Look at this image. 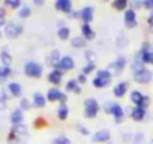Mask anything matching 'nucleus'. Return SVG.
<instances>
[{
	"label": "nucleus",
	"instance_id": "obj_48",
	"mask_svg": "<svg viewBox=\"0 0 153 144\" xmlns=\"http://www.w3.org/2000/svg\"><path fill=\"white\" fill-rule=\"evenodd\" d=\"M147 23H149V26H153V11H150V14L147 17Z\"/></svg>",
	"mask_w": 153,
	"mask_h": 144
},
{
	"label": "nucleus",
	"instance_id": "obj_28",
	"mask_svg": "<svg viewBox=\"0 0 153 144\" xmlns=\"http://www.w3.org/2000/svg\"><path fill=\"white\" fill-rule=\"evenodd\" d=\"M131 102L135 105V107H138L140 104H141V101H143V98H144V95L141 93V92H138V90H132L131 92Z\"/></svg>",
	"mask_w": 153,
	"mask_h": 144
},
{
	"label": "nucleus",
	"instance_id": "obj_26",
	"mask_svg": "<svg viewBox=\"0 0 153 144\" xmlns=\"http://www.w3.org/2000/svg\"><path fill=\"white\" fill-rule=\"evenodd\" d=\"M57 38L60 41H68L71 38V29L68 26H63V27H59L57 29Z\"/></svg>",
	"mask_w": 153,
	"mask_h": 144
},
{
	"label": "nucleus",
	"instance_id": "obj_12",
	"mask_svg": "<svg viewBox=\"0 0 153 144\" xmlns=\"http://www.w3.org/2000/svg\"><path fill=\"white\" fill-rule=\"evenodd\" d=\"M80 30H81V36H83L87 42H89V41H93V39L96 38V33H95V30L92 29L90 24H84V23H81Z\"/></svg>",
	"mask_w": 153,
	"mask_h": 144
},
{
	"label": "nucleus",
	"instance_id": "obj_11",
	"mask_svg": "<svg viewBox=\"0 0 153 144\" xmlns=\"http://www.w3.org/2000/svg\"><path fill=\"white\" fill-rule=\"evenodd\" d=\"M110 138H111V132L108 129H101L92 135L93 143H107V141H110Z\"/></svg>",
	"mask_w": 153,
	"mask_h": 144
},
{
	"label": "nucleus",
	"instance_id": "obj_19",
	"mask_svg": "<svg viewBox=\"0 0 153 144\" xmlns=\"http://www.w3.org/2000/svg\"><path fill=\"white\" fill-rule=\"evenodd\" d=\"M62 93L63 92H60L57 87H53L47 92V101L48 102H59L60 98H62Z\"/></svg>",
	"mask_w": 153,
	"mask_h": 144
},
{
	"label": "nucleus",
	"instance_id": "obj_2",
	"mask_svg": "<svg viewBox=\"0 0 153 144\" xmlns=\"http://www.w3.org/2000/svg\"><path fill=\"white\" fill-rule=\"evenodd\" d=\"M44 74V68L38 62H27L24 65V75L29 78H41Z\"/></svg>",
	"mask_w": 153,
	"mask_h": 144
},
{
	"label": "nucleus",
	"instance_id": "obj_52",
	"mask_svg": "<svg viewBox=\"0 0 153 144\" xmlns=\"http://www.w3.org/2000/svg\"><path fill=\"white\" fill-rule=\"evenodd\" d=\"M51 144H59V143H57V140H56V138H54V140H53V143H51Z\"/></svg>",
	"mask_w": 153,
	"mask_h": 144
},
{
	"label": "nucleus",
	"instance_id": "obj_55",
	"mask_svg": "<svg viewBox=\"0 0 153 144\" xmlns=\"http://www.w3.org/2000/svg\"><path fill=\"white\" fill-rule=\"evenodd\" d=\"M152 66H153V65H152Z\"/></svg>",
	"mask_w": 153,
	"mask_h": 144
},
{
	"label": "nucleus",
	"instance_id": "obj_37",
	"mask_svg": "<svg viewBox=\"0 0 153 144\" xmlns=\"http://www.w3.org/2000/svg\"><path fill=\"white\" fill-rule=\"evenodd\" d=\"M86 60H87V63H95V59H96V54H95V51H92V50H86Z\"/></svg>",
	"mask_w": 153,
	"mask_h": 144
},
{
	"label": "nucleus",
	"instance_id": "obj_13",
	"mask_svg": "<svg viewBox=\"0 0 153 144\" xmlns=\"http://www.w3.org/2000/svg\"><path fill=\"white\" fill-rule=\"evenodd\" d=\"M63 74H65V72H63L62 69H53L50 74H48V81H50L51 84H54V86H59V84L62 83Z\"/></svg>",
	"mask_w": 153,
	"mask_h": 144
},
{
	"label": "nucleus",
	"instance_id": "obj_4",
	"mask_svg": "<svg viewBox=\"0 0 153 144\" xmlns=\"http://www.w3.org/2000/svg\"><path fill=\"white\" fill-rule=\"evenodd\" d=\"M125 68H126V57L125 56H119L113 63H110V66L107 68L110 72H111V75L114 77V75H122L123 74V71H125Z\"/></svg>",
	"mask_w": 153,
	"mask_h": 144
},
{
	"label": "nucleus",
	"instance_id": "obj_27",
	"mask_svg": "<svg viewBox=\"0 0 153 144\" xmlns=\"http://www.w3.org/2000/svg\"><path fill=\"white\" fill-rule=\"evenodd\" d=\"M140 53H141V60H143L144 65H153V48L149 50V51L140 50Z\"/></svg>",
	"mask_w": 153,
	"mask_h": 144
},
{
	"label": "nucleus",
	"instance_id": "obj_34",
	"mask_svg": "<svg viewBox=\"0 0 153 144\" xmlns=\"http://www.w3.org/2000/svg\"><path fill=\"white\" fill-rule=\"evenodd\" d=\"M32 102L29 101V99H26V98H23L21 101H20V110H23V111H29L30 108H32Z\"/></svg>",
	"mask_w": 153,
	"mask_h": 144
},
{
	"label": "nucleus",
	"instance_id": "obj_23",
	"mask_svg": "<svg viewBox=\"0 0 153 144\" xmlns=\"http://www.w3.org/2000/svg\"><path fill=\"white\" fill-rule=\"evenodd\" d=\"M86 44H87V41H86L83 36H72V38H71V45H72V48H76V50L86 48Z\"/></svg>",
	"mask_w": 153,
	"mask_h": 144
},
{
	"label": "nucleus",
	"instance_id": "obj_17",
	"mask_svg": "<svg viewBox=\"0 0 153 144\" xmlns=\"http://www.w3.org/2000/svg\"><path fill=\"white\" fill-rule=\"evenodd\" d=\"M11 123H12V126H15V125H21L23 123V120H24V111L23 110H20V108H17V110H14L12 113H11Z\"/></svg>",
	"mask_w": 153,
	"mask_h": 144
},
{
	"label": "nucleus",
	"instance_id": "obj_15",
	"mask_svg": "<svg viewBox=\"0 0 153 144\" xmlns=\"http://www.w3.org/2000/svg\"><path fill=\"white\" fill-rule=\"evenodd\" d=\"M111 116L114 117V122H116V123H122L123 119H125L123 107L119 105V104H114V105H113V110H111Z\"/></svg>",
	"mask_w": 153,
	"mask_h": 144
},
{
	"label": "nucleus",
	"instance_id": "obj_30",
	"mask_svg": "<svg viewBox=\"0 0 153 144\" xmlns=\"http://www.w3.org/2000/svg\"><path fill=\"white\" fill-rule=\"evenodd\" d=\"M30 15H32V9H30L29 6H21V8L18 9V17H20V18L24 20V18H29Z\"/></svg>",
	"mask_w": 153,
	"mask_h": 144
},
{
	"label": "nucleus",
	"instance_id": "obj_16",
	"mask_svg": "<svg viewBox=\"0 0 153 144\" xmlns=\"http://www.w3.org/2000/svg\"><path fill=\"white\" fill-rule=\"evenodd\" d=\"M146 113H147V110H144V108H141V107H134V108L131 110V117H132V120H135V122H143V120L146 119Z\"/></svg>",
	"mask_w": 153,
	"mask_h": 144
},
{
	"label": "nucleus",
	"instance_id": "obj_47",
	"mask_svg": "<svg viewBox=\"0 0 153 144\" xmlns=\"http://www.w3.org/2000/svg\"><path fill=\"white\" fill-rule=\"evenodd\" d=\"M78 131H80V134H83V135H89V134H90L89 129H87L86 126H83V125H78Z\"/></svg>",
	"mask_w": 153,
	"mask_h": 144
},
{
	"label": "nucleus",
	"instance_id": "obj_6",
	"mask_svg": "<svg viewBox=\"0 0 153 144\" xmlns=\"http://www.w3.org/2000/svg\"><path fill=\"white\" fill-rule=\"evenodd\" d=\"M123 21H125V27L126 29H135L138 26V20H137V12L131 8H128L123 14Z\"/></svg>",
	"mask_w": 153,
	"mask_h": 144
},
{
	"label": "nucleus",
	"instance_id": "obj_35",
	"mask_svg": "<svg viewBox=\"0 0 153 144\" xmlns=\"http://www.w3.org/2000/svg\"><path fill=\"white\" fill-rule=\"evenodd\" d=\"M12 131H14L17 135H24V134L27 132V128L21 123V125H15V126H12Z\"/></svg>",
	"mask_w": 153,
	"mask_h": 144
},
{
	"label": "nucleus",
	"instance_id": "obj_5",
	"mask_svg": "<svg viewBox=\"0 0 153 144\" xmlns=\"http://www.w3.org/2000/svg\"><path fill=\"white\" fill-rule=\"evenodd\" d=\"M24 32V27L21 24H17V23H6L5 26V35L9 38V39H15L18 36H21V33Z\"/></svg>",
	"mask_w": 153,
	"mask_h": 144
},
{
	"label": "nucleus",
	"instance_id": "obj_38",
	"mask_svg": "<svg viewBox=\"0 0 153 144\" xmlns=\"http://www.w3.org/2000/svg\"><path fill=\"white\" fill-rule=\"evenodd\" d=\"M9 96H6L5 92H0V110H6V99Z\"/></svg>",
	"mask_w": 153,
	"mask_h": 144
},
{
	"label": "nucleus",
	"instance_id": "obj_18",
	"mask_svg": "<svg viewBox=\"0 0 153 144\" xmlns=\"http://www.w3.org/2000/svg\"><path fill=\"white\" fill-rule=\"evenodd\" d=\"M33 107L35 108H44L45 104H47V96H44L41 92H36L33 93V101H32Z\"/></svg>",
	"mask_w": 153,
	"mask_h": 144
},
{
	"label": "nucleus",
	"instance_id": "obj_21",
	"mask_svg": "<svg viewBox=\"0 0 153 144\" xmlns=\"http://www.w3.org/2000/svg\"><path fill=\"white\" fill-rule=\"evenodd\" d=\"M66 92L68 93H80L81 92V84L76 81V80H69L66 83Z\"/></svg>",
	"mask_w": 153,
	"mask_h": 144
},
{
	"label": "nucleus",
	"instance_id": "obj_1",
	"mask_svg": "<svg viewBox=\"0 0 153 144\" xmlns=\"http://www.w3.org/2000/svg\"><path fill=\"white\" fill-rule=\"evenodd\" d=\"M111 80H113V75L108 69H99L96 71V77L93 78L92 84L95 89H105L107 86H110Z\"/></svg>",
	"mask_w": 153,
	"mask_h": 144
},
{
	"label": "nucleus",
	"instance_id": "obj_29",
	"mask_svg": "<svg viewBox=\"0 0 153 144\" xmlns=\"http://www.w3.org/2000/svg\"><path fill=\"white\" fill-rule=\"evenodd\" d=\"M12 75V69L9 66H3L0 65V81H5L6 78H9Z\"/></svg>",
	"mask_w": 153,
	"mask_h": 144
},
{
	"label": "nucleus",
	"instance_id": "obj_51",
	"mask_svg": "<svg viewBox=\"0 0 153 144\" xmlns=\"http://www.w3.org/2000/svg\"><path fill=\"white\" fill-rule=\"evenodd\" d=\"M149 30H150V33H153V26H149Z\"/></svg>",
	"mask_w": 153,
	"mask_h": 144
},
{
	"label": "nucleus",
	"instance_id": "obj_20",
	"mask_svg": "<svg viewBox=\"0 0 153 144\" xmlns=\"http://www.w3.org/2000/svg\"><path fill=\"white\" fill-rule=\"evenodd\" d=\"M0 60H2V65L3 66H9L11 68V65H12V56H11L8 47H5L2 51H0Z\"/></svg>",
	"mask_w": 153,
	"mask_h": 144
},
{
	"label": "nucleus",
	"instance_id": "obj_33",
	"mask_svg": "<svg viewBox=\"0 0 153 144\" xmlns=\"http://www.w3.org/2000/svg\"><path fill=\"white\" fill-rule=\"evenodd\" d=\"M95 69H96V65L95 63H86L84 68L81 69V72H83V74H86V75H89V74H92V72H95Z\"/></svg>",
	"mask_w": 153,
	"mask_h": 144
},
{
	"label": "nucleus",
	"instance_id": "obj_25",
	"mask_svg": "<svg viewBox=\"0 0 153 144\" xmlns=\"http://www.w3.org/2000/svg\"><path fill=\"white\" fill-rule=\"evenodd\" d=\"M69 116V107L66 104H59V108H57V117L59 120H66Z\"/></svg>",
	"mask_w": 153,
	"mask_h": 144
},
{
	"label": "nucleus",
	"instance_id": "obj_14",
	"mask_svg": "<svg viewBox=\"0 0 153 144\" xmlns=\"http://www.w3.org/2000/svg\"><path fill=\"white\" fill-rule=\"evenodd\" d=\"M128 89H129V84H128L126 81H120V83H117V84L114 86L113 93H114L116 98H123V96L126 95Z\"/></svg>",
	"mask_w": 153,
	"mask_h": 144
},
{
	"label": "nucleus",
	"instance_id": "obj_24",
	"mask_svg": "<svg viewBox=\"0 0 153 144\" xmlns=\"http://www.w3.org/2000/svg\"><path fill=\"white\" fill-rule=\"evenodd\" d=\"M113 8L116 11H120V12H125L128 8H129V0H113Z\"/></svg>",
	"mask_w": 153,
	"mask_h": 144
},
{
	"label": "nucleus",
	"instance_id": "obj_36",
	"mask_svg": "<svg viewBox=\"0 0 153 144\" xmlns=\"http://www.w3.org/2000/svg\"><path fill=\"white\" fill-rule=\"evenodd\" d=\"M129 8L137 11V9H141L143 8V0H129Z\"/></svg>",
	"mask_w": 153,
	"mask_h": 144
},
{
	"label": "nucleus",
	"instance_id": "obj_7",
	"mask_svg": "<svg viewBox=\"0 0 153 144\" xmlns=\"http://www.w3.org/2000/svg\"><path fill=\"white\" fill-rule=\"evenodd\" d=\"M95 18V8L93 6H84L80 9V21L84 24H90Z\"/></svg>",
	"mask_w": 153,
	"mask_h": 144
},
{
	"label": "nucleus",
	"instance_id": "obj_53",
	"mask_svg": "<svg viewBox=\"0 0 153 144\" xmlns=\"http://www.w3.org/2000/svg\"><path fill=\"white\" fill-rule=\"evenodd\" d=\"M102 2H110V0H102Z\"/></svg>",
	"mask_w": 153,
	"mask_h": 144
},
{
	"label": "nucleus",
	"instance_id": "obj_31",
	"mask_svg": "<svg viewBox=\"0 0 153 144\" xmlns=\"http://www.w3.org/2000/svg\"><path fill=\"white\" fill-rule=\"evenodd\" d=\"M5 6L11 9H20L21 8V0H5Z\"/></svg>",
	"mask_w": 153,
	"mask_h": 144
},
{
	"label": "nucleus",
	"instance_id": "obj_50",
	"mask_svg": "<svg viewBox=\"0 0 153 144\" xmlns=\"http://www.w3.org/2000/svg\"><path fill=\"white\" fill-rule=\"evenodd\" d=\"M66 101H68V96H66V93H62V98H60V104H66Z\"/></svg>",
	"mask_w": 153,
	"mask_h": 144
},
{
	"label": "nucleus",
	"instance_id": "obj_45",
	"mask_svg": "<svg viewBox=\"0 0 153 144\" xmlns=\"http://www.w3.org/2000/svg\"><path fill=\"white\" fill-rule=\"evenodd\" d=\"M45 125H47V122H45L42 117H38L36 122H35V128H42V126H45Z\"/></svg>",
	"mask_w": 153,
	"mask_h": 144
},
{
	"label": "nucleus",
	"instance_id": "obj_32",
	"mask_svg": "<svg viewBox=\"0 0 153 144\" xmlns=\"http://www.w3.org/2000/svg\"><path fill=\"white\" fill-rule=\"evenodd\" d=\"M126 44H128V38H126V35H125V33H120L119 38L116 39V45H117L119 48H125Z\"/></svg>",
	"mask_w": 153,
	"mask_h": 144
},
{
	"label": "nucleus",
	"instance_id": "obj_8",
	"mask_svg": "<svg viewBox=\"0 0 153 144\" xmlns=\"http://www.w3.org/2000/svg\"><path fill=\"white\" fill-rule=\"evenodd\" d=\"M54 8L62 14H69L72 11V0H54Z\"/></svg>",
	"mask_w": 153,
	"mask_h": 144
},
{
	"label": "nucleus",
	"instance_id": "obj_41",
	"mask_svg": "<svg viewBox=\"0 0 153 144\" xmlns=\"http://www.w3.org/2000/svg\"><path fill=\"white\" fill-rule=\"evenodd\" d=\"M68 18H71V20H80V11L72 9V11L68 14Z\"/></svg>",
	"mask_w": 153,
	"mask_h": 144
},
{
	"label": "nucleus",
	"instance_id": "obj_39",
	"mask_svg": "<svg viewBox=\"0 0 153 144\" xmlns=\"http://www.w3.org/2000/svg\"><path fill=\"white\" fill-rule=\"evenodd\" d=\"M6 26V11L5 8H0V27Z\"/></svg>",
	"mask_w": 153,
	"mask_h": 144
},
{
	"label": "nucleus",
	"instance_id": "obj_43",
	"mask_svg": "<svg viewBox=\"0 0 153 144\" xmlns=\"http://www.w3.org/2000/svg\"><path fill=\"white\" fill-rule=\"evenodd\" d=\"M56 140H57V143H59V144H72V143H71V140H69L68 137H65V135H60V137H57Z\"/></svg>",
	"mask_w": 153,
	"mask_h": 144
},
{
	"label": "nucleus",
	"instance_id": "obj_9",
	"mask_svg": "<svg viewBox=\"0 0 153 144\" xmlns=\"http://www.w3.org/2000/svg\"><path fill=\"white\" fill-rule=\"evenodd\" d=\"M60 59H62L60 51L59 50H51L48 53V56H47V65L51 66L53 69H56L59 66V63H60Z\"/></svg>",
	"mask_w": 153,
	"mask_h": 144
},
{
	"label": "nucleus",
	"instance_id": "obj_44",
	"mask_svg": "<svg viewBox=\"0 0 153 144\" xmlns=\"http://www.w3.org/2000/svg\"><path fill=\"white\" fill-rule=\"evenodd\" d=\"M76 81H78V83H80L81 86H83V84H86V83H87V75H86V74H83V72H81V74H80L78 77H76Z\"/></svg>",
	"mask_w": 153,
	"mask_h": 144
},
{
	"label": "nucleus",
	"instance_id": "obj_54",
	"mask_svg": "<svg viewBox=\"0 0 153 144\" xmlns=\"http://www.w3.org/2000/svg\"><path fill=\"white\" fill-rule=\"evenodd\" d=\"M0 38H2V32H0Z\"/></svg>",
	"mask_w": 153,
	"mask_h": 144
},
{
	"label": "nucleus",
	"instance_id": "obj_10",
	"mask_svg": "<svg viewBox=\"0 0 153 144\" xmlns=\"http://www.w3.org/2000/svg\"><path fill=\"white\" fill-rule=\"evenodd\" d=\"M74 68H75V60L71 56H62L60 63L56 69H62L63 72H66V71H72Z\"/></svg>",
	"mask_w": 153,
	"mask_h": 144
},
{
	"label": "nucleus",
	"instance_id": "obj_22",
	"mask_svg": "<svg viewBox=\"0 0 153 144\" xmlns=\"http://www.w3.org/2000/svg\"><path fill=\"white\" fill-rule=\"evenodd\" d=\"M8 90H9V93H11V96H12V98H20V96H21V93H23L21 86H20L18 83H15V81H12V83H9V84H8Z\"/></svg>",
	"mask_w": 153,
	"mask_h": 144
},
{
	"label": "nucleus",
	"instance_id": "obj_3",
	"mask_svg": "<svg viewBox=\"0 0 153 144\" xmlns=\"http://www.w3.org/2000/svg\"><path fill=\"white\" fill-rule=\"evenodd\" d=\"M99 110H101V105L95 98H89L84 101V116L87 119H95L98 116Z\"/></svg>",
	"mask_w": 153,
	"mask_h": 144
},
{
	"label": "nucleus",
	"instance_id": "obj_46",
	"mask_svg": "<svg viewBox=\"0 0 153 144\" xmlns=\"http://www.w3.org/2000/svg\"><path fill=\"white\" fill-rule=\"evenodd\" d=\"M113 105H114V102H107V104L104 105V111H105L107 114H111V110H113Z\"/></svg>",
	"mask_w": 153,
	"mask_h": 144
},
{
	"label": "nucleus",
	"instance_id": "obj_42",
	"mask_svg": "<svg viewBox=\"0 0 153 144\" xmlns=\"http://www.w3.org/2000/svg\"><path fill=\"white\" fill-rule=\"evenodd\" d=\"M149 105H150V99H149V96H146V95H144V98H143V101H141V104H140L138 107H141V108L147 110V108H149Z\"/></svg>",
	"mask_w": 153,
	"mask_h": 144
},
{
	"label": "nucleus",
	"instance_id": "obj_49",
	"mask_svg": "<svg viewBox=\"0 0 153 144\" xmlns=\"http://www.w3.org/2000/svg\"><path fill=\"white\" fill-rule=\"evenodd\" d=\"M45 3V0H33V5L35 6H42Z\"/></svg>",
	"mask_w": 153,
	"mask_h": 144
},
{
	"label": "nucleus",
	"instance_id": "obj_40",
	"mask_svg": "<svg viewBox=\"0 0 153 144\" xmlns=\"http://www.w3.org/2000/svg\"><path fill=\"white\" fill-rule=\"evenodd\" d=\"M143 8L147 11H153V0H143Z\"/></svg>",
	"mask_w": 153,
	"mask_h": 144
}]
</instances>
